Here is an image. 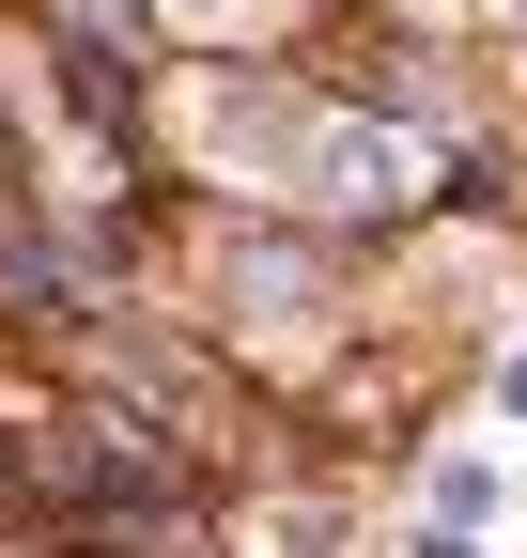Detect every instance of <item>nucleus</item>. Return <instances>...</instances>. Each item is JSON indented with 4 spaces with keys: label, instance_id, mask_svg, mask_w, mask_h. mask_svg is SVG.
I'll return each mask as SVG.
<instances>
[{
    "label": "nucleus",
    "instance_id": "obj_1",
    "mask_svg": "<svg viewBox=\"0 0 527 558\" xmlns=\"http://www.w3.org/2000/svg\"><path fill=\"white\" fill-rule=\"evenodd\" d=\"M310 171H326V202H404L419 156H404L388 124H326V140H310Z\"/></svg>",
    "mask_w": 527,
    "mask_h": 558
},
{
    "label": "nucleus",
    "instance_id": "obj_2",
    "mask_svg": "<svg viewBox=\"0 0 527 558\" xmlns=\"http://www.w3.org/2000/svg\"><path fill=\"white\" fill-rule=\"evenodd\" d=\"M512 418H527V357H512Z\"/></svg>",
    "mask_w": 527,
    "mask_h": 558
}]
</instances>
